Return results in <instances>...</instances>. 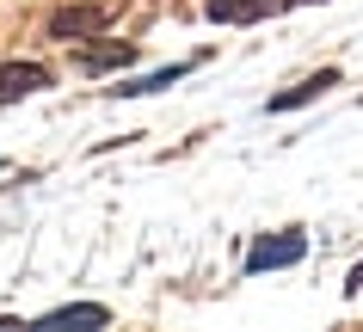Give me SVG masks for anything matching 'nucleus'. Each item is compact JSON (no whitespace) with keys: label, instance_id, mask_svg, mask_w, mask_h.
<instances>
[{"label":"nucleus","instance_id":"obj_5","mask_svg":"<svg viewBox=\"0 0 363 332\" xmlns=\"http://www.w3.org/2000/svg\"><path fill=\"white\" fill-rule=\"evenodd\" d=\"M179 74H191V62H172V68H160V74H148V80H130V86H117V93H160V86H172Z\"/></svg>","mask_w":363,"mask_h":332},{"label":"nucleus","instance_id":"obj_7","mask_svg":"<svg viewBox=\"0 0 363 332\" xmlns=\"http://www.w3.org/2000/svg\"><path fill=\"white\" fill-rule=\"evenodd\" d=\"M345 290H351V295H357V290H363V265H357V271H351V283H345Z\"/></svg>","mask_w":363,"mask_h":332},{"label":"nucleus","instance_id":"obj_4","mask_svg":"<svg viewBox=\"0 0 363 332\" xmlns=\"http://www.w3.org/2000/svg\"><path fill=\"white\" fill-rule=\"evenodd\" d=\"M326 86H339V68H320V74H308L296 93H284V98H271V111H289V105H302V98H314V93H326Z\"/></svg>","mask_w":363,"mask_h":332},{"label":"nucleus","instance_id":"obj_6","mask_svg":"<svg viewBox=\"0 0 363 332\" xmlns=\"http://www.w3.org/2000/svg\"><path fill=\"white\" fill-rule=\"evenodd\" d=\"M56 320H93V326H99V320H105V308H62Z\"/></svg>","mask_w":363,"mask_h":332},{"label":"nucleus","instance_id":"obj_3","mask_svg":"<svg viewBox=\"0 0 363 332\" xmlns=\"http://www.w3.org/2000/svg\"><path fill=\"white\" fill-rule=\"evenodd\" d=\"M38 86H50V74H43V68H31V62L0 68V98H25V93H38Z\"/></svg>","mask_w":363,"mask_h":332},{"label":"nucleus","instance_id":"obj_1","mask_svg":"<svg viewBox=\"0 0 363 332\" xmlns=\"http://www.w3.org/2000/svg\"><path fill=\"white\" fill-rule=\"evenodd\" d=\"M308 253L302 234H284V240H259L247 253V271H284V265H296V258Z\"/></svg>","mask_w":363,"mask_h":332},{"label":"nucleus","instance_id":"obj_2","mask_svg":"<svg viewBox=\"0 0 363 332\" xmlns=\"http://www.w3.org/2000/svg\"><path fill=\"white\" fill-rule=\"evenodd\" d=\"M289 0H210V19L216 25H252V19H271L284 13Z\"/></svg>","mask_w":363,"mask_h":332}]
</instances>
